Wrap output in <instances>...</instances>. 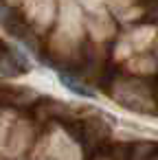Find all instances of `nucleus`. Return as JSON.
I'll list each match as a JSON object with an SVG mask.
<instances>
[{
  "label": "nucleus",
  "mask_w": 158,
  "mask_h": 160,
  "mask_svg": "<svg viewBox=\"0 0 158 160\" xmlns=\"http://www.w3.org/2000/svg\"><path fill=\"white\" fill-rule=\"evenodd\" d=\"M5 51H7V46H5V44H3V42H0V55H3V53H5Z\"/></svg>",
  "instance_id": "obj_3"
},
{
  "label": "nucleus",
  "mask_w": 158,
  "mask_h": 160,
  "mask_svg": "<svg viewBox=\"0 0 158 160\" xmlns=\"http://www.w3.org/2000/svg\"><path fill=\"white\" fill-rule=\"evenodd\" d=\"M59 81H62L70 92H75V94H79V97H94V94H92V90H90L88 86L79 83L73 75H62V77H59Z\"/></svg>",
  "instance_id": "obj_1"
},
{
  "label": "nucleus",
  "mask_w": 158,
  "mask_h": 160,
  "mask_svg": "<svg viewBox=\"0 0 158 160\" xmlns=\"http://www.w3.org/2000/svg\"><path fill=\"white\" fill-rule=\"evenodd\" d=\"M147 18L149 20H154V22H158V0H156V2L149 7V13H147Z\"/></svg>",
  "instance_id": "obj_2"
}]
</instances>
